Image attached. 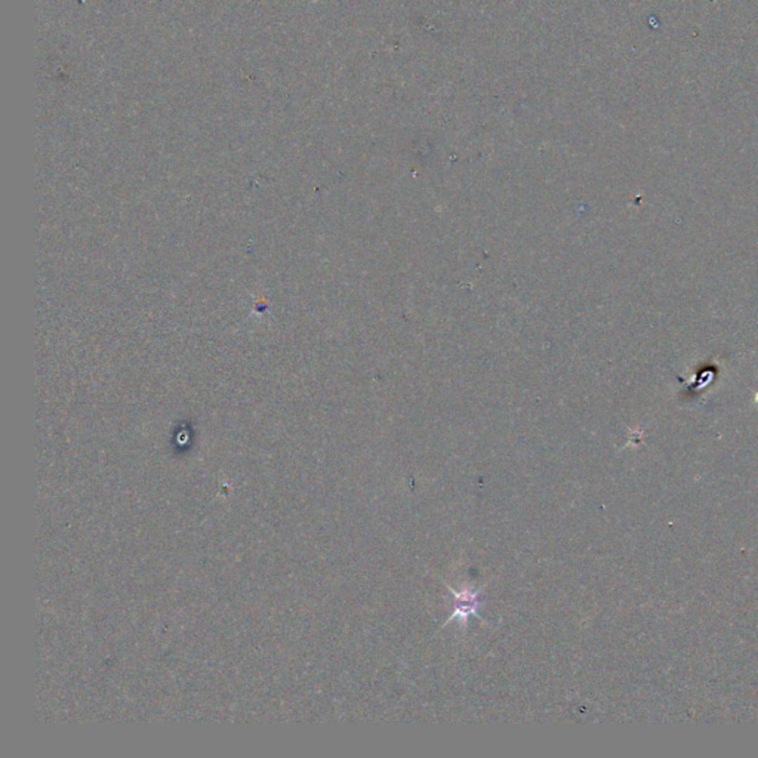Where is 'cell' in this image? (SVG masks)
I'll return each mask as SVG.
<instances>
[{
	"mask_svg": "<svg viewBox=\"0 0 758 758\" xmlns=\"http://www.w3.org/2000/svg\"><path fill=\"white\" fill-rule=\"evenodd\" d=\"M447 588L451 589V593H452V596L455 598V605H454L452 615L449 616V619L444 622V625L451 624L452 621H456V622H459L461 627H465L470 616L480 617L479 610H480V606H482V601H480L482 588L480 589H474V588L468 586V588L462 589V591H456V589H454L452 586H449V585H447Z\"/></svg>",
	"mask_w": 758,
	"mask_h": 758,
	"instance_id": "6da1fadb",
	"label": "cell"
}]
</instances>
